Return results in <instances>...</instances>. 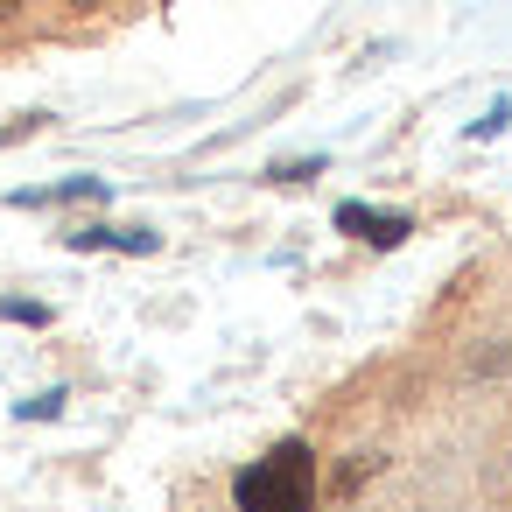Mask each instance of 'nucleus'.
Segmentation results:
<instances>
[{"label": "nucleus", "instance_id": "1", "mask_svg": "<svg viewBox=\"0 0 512 512\" xmlns=\"http://www.w3.org/2000/svg\"><path fill=\"white\" fill-rule=\"evenodd\" d=\"M239 512H316V456L309 442H274L253 470H239Z\"/></svg>", "mask_w": 512, "mask_h": 512}, {"label": "nucleus", "instance_id": "2", "mask_svg": "<svg viewBox=\"0 0 512 512\" xmlns=\"http://www.w3.org/2000/svg\"><path fill=\"white\" fill-rule=\"evenodd\" d=\"M337 232H351V239H365V246H400L414 225L400 218V211H372V204H337Z\"/></svg>", "mask_w": 512, "mask_h": 512}, {"label": "nucleus", "instance_id": "3", "mask_svg": "<svg viewBox=\"0 0 512 512\" xmlns=\"http://www.w3.org/2000/svg\"><path fill=\"white\" fill-rule=\"evenodd\" d=\"M71 246H127V253H155V232H71Z\"/></svg>", "mask_w": 512, "mask_h": 512}, {"label": "nucleus", "instance_id": "4", "mask_svg": "<svg viewBox=\"0 0 512 512\" xmlns=\"http://www.w3.org/2000/svg\"><path fill=\"white\" fill-rule=\"evenodd\" d=\"M57 407H64V393H43V400H29V407H22V414H36V421H50V414H57Z\"/></svg>", "mask_w": 512, "mask_h": 512}, {"label": "nucleus", "instance_id": "5", "mask_svg": "<svg viewBox=\"0 0 512 512\" xmlns=\"http://www.w3.org/2000/svg\"><path fill=\"white\" fill-rule=\"evenodd\" d=\"M0 15H15V0H0Z\"/></svg>", "mask_w": 512, "mask_h": 512}, {"label": "nucleus", "instance_id": "6", "mask_svg": "<svg viewBox=\"0 0 512 512\" xmlns=\"http://www.w3.org/2000/svg\"><path fill=\"white\" fill-rule=\"evenodd\" d=\"M71 8H92V0H71Z\"/></svg>", "mask_w": 512, "mask_h": 512}]
</instances>
